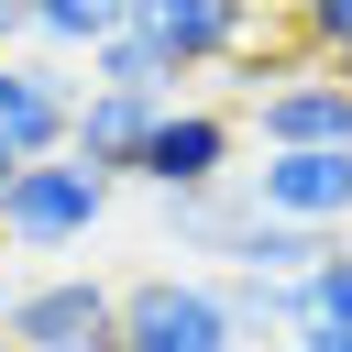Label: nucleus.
Wrapping results in <instances>:
<instances>
[{
    "instance_id": "7",
    "label": "nucleus",
    "mask_w": 352,
    "mask_h": 352,
    "mask_svg": "<svg viewBox=\"0 0 352 352\" xmlns=\"http://www.w3.org/2000/svg\"><path fill=\"white\" fill-rule=\"evenodd\" d=\"M77 121V88L55 77V55H0V154L11 165H55Z\"/></svg>"
},
{
    "instance_id": "10",
    "label": "nucleus",
    "mask_w": 352,
    "mask_h": 352,
    "mask_svg": "<svg viewBox=\"0 0 352 352\" xmlns=\"http://www.w3.org/2000/svg\"><path fill=\"white\" fill-rule=\"evenodd\" d=\"M286 352H352V242L286 286Z\"/></svg>"
},
{
    "instance_id": "5",
    "label": "nucleus",
    "mask_w": 352,
    "mask_h": 352,
    "mask_svg": "<svg viewBox=\"0 0 352 352\" xmlns=\"http://www.w3.org/2000/svg\"><path fill=\"white\" fill-rule=\"evenodd\" d=\"M253 132H264V154H352V77L341 66H308V77L264 88L253 99Z\"/></svg>"
},
{
    "instance_id": "16",
    "label": "nucleus",
    "mask_w": 352,
    "mask_h": 352,
    "mask_svg": "<svg viewBox=\"0 0 352 352\" xmlns=\"http://www.w3.org/2000/svg\"><path fill=\"white\" fill-rule=\"evenodd\" d=\"M11 176H22V165H11V154H0V187H11Z\"/></svg>"
},
{
    "instance_id": "12",
    "label": "nucleus",
    "mask_w": 352,
    "mask_h": 352,
    "mask_svg": "<svg viewBox=\"0 0 352 352\" xmlns=\"http://www.w3.org/2000/svg\"><path fill=\"white\" fill-rule=\"evenodd\" d=\"M22 22H33L44 55H99V44L132 22V0H22Z\"/></svg>"
},
{
    "instance_id": "17",
    "label": "nucleus",
    "mask_w": 352,
    "mask_h": 352,
    "mask_svg": "<svg viewBox=\"0 0 352 352\" xmlns=\"http://www.w3.org/2000/svg\"><path fill=\"white\" fill-rule=\"evenodd\" d=\"M264 11H297V0H264Z\"/></svg>"
},
{
    "instance_id": "13",
    "label": "nucleus",
    "mask_w": 352,
    "mask_h": 352,
    "mask_svg": "<svg viewBox=\"0 0 352 352\" xmlns=\"http://www.w3.org/2000/svg\"><path fill=\"white\" fill-rule=\"evenodd\" d=\"M88 88H132V99H176V66H165V55H154V44H143V33L121 22V33H110V44L88 55Z\"/></svg>"
},
{
    "instance_id": "14",
    "label": "nucleus",
    "mask_w": 352,
    "mask_h": 352,
    "mask_svg": "<svg viewBox=\"0 0 352 352\" xmlns=\"http://www.w3.org/2000/svg\"><path fill=\"white\" fill-rule=\"evenodd\" d=\"M220 308H231V341H242V352L286 341V286H253V275H220Z\"/></svg>"
},
{
    "instance_id": "1",
    "label": "nucleus",
    "mask_w": 352,
    "mask_h": 352,
    "mask_svg": "<svg viewBox=\"0 0 352 352\" xmlns=\"http://www.w3.org/2000/svg\"><path fill=\"white\" fill-rule=\"evenodd\" d=\"M99 220H110V176H88L77 154L22 165V176L0 187V242H11V253H66V242H88Z\"/></svg>"
},
{
    "instance_id": "2",
    "label": "nucleus",
    "mask_w": 352,
    "mask_h": 352,
    "mask_svg": "<svg viewBox=\"0 0 352 352\" xmlns=\"http://www.w3.org/2000/svg\"><path fill=\"white\" fill-rule=\"evenodd\" d=\"M0 341H22V352H121V286H99V275L0 286Z\"/></svg>"
},
{
    "instance_id": "8",
    "label": "nucleus",
    "mask_w": 352,
    "mask_h": 352,
    "mask_svg": "<svg viewBox=\"0 0 352 352\" xmlns=\"http://www.w3.org/2000/svg\"><path fill=\"white\" fill-rule=\"evenodd\" d=\"M176 99H132V88H88L77 99V121H66V154L88 165V176H143V143H154V121H165Z\"/></svg>"
},
{
    "instance_id": "9",
    "label": "nucleus",
    "mask_w": 352,
    "mask_h": 352,
    "mask_svg": "<svg viewBox=\"0 0 352 352\" xmlns=\"http://www.w3.org/2000/svg\"><path fill=\"white\" fill-rule=\"evenodd\" d=\"M330 253H341L330 231H297V220H264V209H253V220H242V242L220 253V275H253V286H297V275H319Z\"/></svg>"
},
{
    "instance_id": "3",
    "label": "nucleus",
    "mask_w": 352,
    "mask_h": 352,
    "mask_svg": "<svg viewBox=\"0 0 352 352\" xmlns=\"http://www.w3.org/2000/svg\"><path fill=\"white\" fill-rule=\"evenodd\" d=\"M121 352H242L220 275H132L121 286Z\"/></svg>"
},
{
    "instance_id": "15",
    "label": "nucleus",
    "mask_w": 352,
    "mask_h": 352,
    "mask_svg": "<svg viewBox=\"0 0 352 352\" xmlns=\"http://www.w3.org/2000/svg\"><path fill=\"white\" fill-rule=\"evenodd\" d=\"M33 44V22H22V0H0V55H22Z\"/></svg>"
},
{
    "instance_id": "4",
    "label": "nucleus",
    "mask_w": 352,
    "mask_h": 352,
    "mask_svg": "<svg viewBox=\"0 0 352 352\" xmlns=\"http://www.w3.org/2000/svg\"><path fill=\"white\" fill-rule=\"evenodd\" d=\"M231 154H242V121L209 110V99H176L143 143V187L154 198H198V187H231Z\"/></svg>"
},
{
    "instance_id": "11",
    "label": "nucleus",
    "mask_w": 352,
    "mask_h": 352,
    "mask_svg": "<svg viewBox=\"0 0 352 352\" xmlns=\"http://www.w3.org/2000/svg\"><path fill=\"white\" fill-rule=\"evenodd\" d=\"M242 220H253V187H198V198H165V242L176 253H231L242 242Z\"/></svg>"
},
{
    "instance_id": "6",
    "label": "nucleus",
    "mask_w": 352,
    "mask_h": 352,
    "mask_svg": "<svg viewBox=\"0 0 352 352\" xmlns=\"http://www.w3.org/2000/svg\"><path fill=\"white\" fill-rule=\"evenodd\" d=\"M242 187H253L264 220H297V231H330V242L352 231V154H264Z\"/></svg>"
},
{
    "instance_id": "18",
    "label": "nucleus",
    "mask_w": 352,
    "mask_h": 352,
    "mask_svg": "<svg viewBox=\"0 0 352 352\" xmlns=\"http://www.w3.org/2000/svg\"><path fill=\"white\" fill-rule=\"evenodd\" d=\"M0 352H22V341H0Z\"/></svg>"
}]
</instances>
